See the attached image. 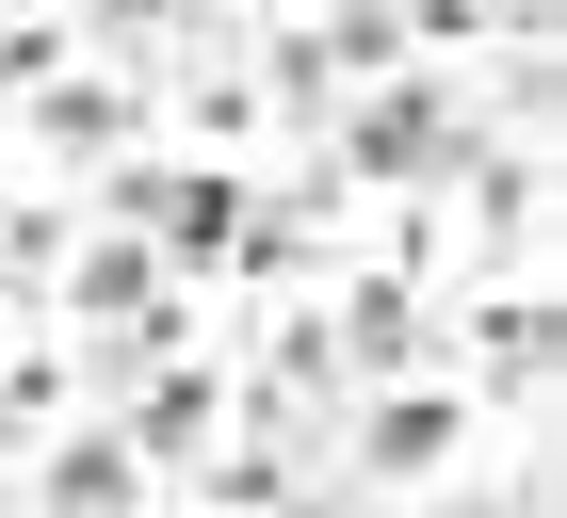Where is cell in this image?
<instances>
[{"label": "cell", "instance_id": "6da1fadb", "mask_svg": "<svg viewBox=\"0 0 567 518\" xmlns=\"http://www.w3.org/2000/svg\"><path fill=\"white\" fill-rule=\"evenodd\" d=\"M471 146H486V114H471V97H437V82H405V97L357 114V178H390V195H405V178H454Z\"/></svg>", "mask_w": 567, "mask_h": 518}, {"label": "cell", "instance_id": "7a4b0ae2", "mask_svg": "<svg viewBox=\"0 0 567 518\" xmlns=\"http://www.w3.org/2000/svg\"><path fill=\"white\" fill-rule=\"evenodd\" d=\"M454 437H471V405H454V388H390V405H373V437H357V454H373V470H437Z\"/></svg>", "mask_w": 567, "mask_h": 518}, {"label": "cell", "instance_id": "3957f363", "mask_svg": "<svg viewBox=\"0 0 567 518\" xmlns=\"http://www.w3.org/2000/svg\"><path fill=\"white\" fill-rule=\"evenodd\" d=\"M82 308H163V259H146V244H97L82 259Z\"/></svg>", "mask_w": 567, "mask_h": 518}, {"label": "cell", "instance_id": "277c9868", "mask_svg": "<svg viewBox=\"0 0 567 518\" xmlns=\"http://www.w3.org/2000/svg\"><path fill=\"white\" fill-rule=\"evenodd\" d=\"M357 356H373V373H390V356H422V308H405L390 276H373V292H357Z\"/></svg>", "mask_w": 567, "mask_h": 518}]
</instances>
